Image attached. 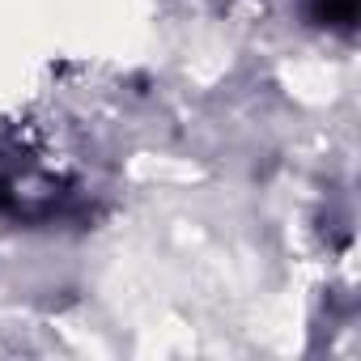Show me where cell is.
Segmentation results:
<instances>
[{"mask_svg": "<svg viewBox=\"0 0 361 361\" xmlns=\"http://www.w3.org/2000/svg\"><path fill=\"white\" fill-rule=\"evenodd\" d=\"M73 188L35 161H0V213L13 221H51L68 209Z\"/></svg>", "mask_w": 361, "mask_h": 361, "instance_id": "obj_1", "label": "cell"}, {"mask_svg": "<svg viewBox=\"0 0 361 361\" xmlns=\"http://www.w3.org/2000/svg\"><path fill=\"white\" fill-rule=\"evenodd\" d=\"M306 18L323 30H340L348 35L361 18V0H306Z\"/></svg>", "mask_w": 361, "mask_h": 361, "instance_id": "obj_2", "label": "cell"}]
</instances>
